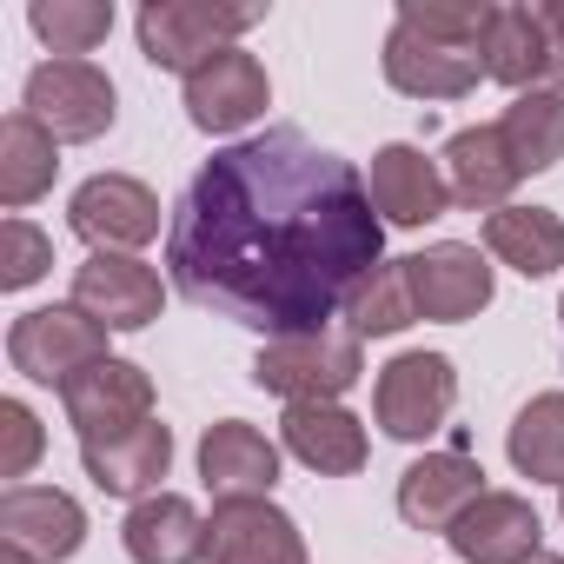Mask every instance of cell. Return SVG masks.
I'll list each match as a JSON object with an SVG mask.
<instances>
[{
	"instance_id": "obj_5",
	"label": "cell",
	"mask_w": 564,
	"mask_h": 564,
	"mask_svg": "<svg viewBox=\"0 0 564 564\" xmlns=\"http://www.w3.org/2000/svg\"><path fill=\"white\" fill-rule=\"evenodd\" d=\"M21 113H34L61 147H87L120 120V94L94 61H41L28 74Z\"/></svg>"
},
{
	"instance_id": "obj_4",
	"label": "cell",
	"mask_w": 564,
	"mask_h": 564,
	"mask_svg": "<svg viewBox=\"0 0 564 564\" xmlns=\"http://www.w3.org/2000/svg\"><path fill=\"white\" fill-rule=\"evenodd\" d=\"M8 359H14L21 379L67 392L87 366H100V359H113V352H107V326L87 319V313L67 300V306H34V313H21V319L8 326Z\"/></svg>"
},
{
	"instance_id": "obj_36",
	"label": "cell",
	"mask_w": 564,
	"mask_h": 564,
	"mask_svg": "<svg viewBox=\"0 0 564 564\" xmlns=\"http://www.w3.org/2000/svg\"><path fill=\"white\" fill-rule=\"evenodd\" d=\"M557 511H564V485H557Z\"/></svg>"
},
{
	"instance_id": "obj_31",
	"label": "cell",
	"mask_w": 564,
	"mask_h": 564,
	"mask_svg": "<svg viewBox=\"0 0 564 564\" xmlns=\"http://www.w3.org/2000/svg\"><path fill=\"white\" fill-rule=\"evenodd\" d=\"M47 265H54V239L34 219L14 213L8 226H0V293H28Z\"/></svg>"
},
{
	"instance_id": "obj_15",
	"label": "cell",
	"mask_w": 564,
	"mask_h": 564,
	"mask_svg": "<svg viewBox=\"0 0 564 564\" xmlns=\"http://www.w3.org/2000/svg\"><path fill=\"white\" fill-rule=\"evenodd\" d=\"M366 193H372V213H379L386 226H432V219H445V206H452L445 166L425 160V147H405V140H392V147L372 153Z\"/></svg>"
},
{
	"instance_id": "obj_9",
	"label": "cell",
	"mask_w": 564,
	"mask_h": 564,
	"mask_svg": "<svg viewBox=\"0 0 564 564\" xmlns=\"http://www.w3.org/2000/svg\"><path fill=\"white\" fill-rule=\"evenodd\" d=\"M74 306L87 319H100L107 333H140L160 319L166 306V286H160V272L133 252H94L80 272H74Z\"/></svg>"
},
{
	"instance_id": "obj_27",
	"label": "cell",
	"mask_w": 564,
	"mask_h": 564,
	"mask_svg": "<svg viewBox=\"0 0 564 564\" xmlns=\"http://www.w3.org/2000/svg\"><path fill=\"white\" fill-rule=\"evenodd\" d=\"M505 452L518 465V478L531 485H564V392H538L531 405H518Z\"/></svg>"
},
{
	"instance_id": "obj_10",
	"label": "cell",
	"mask_w": 564,
	"mask_h": 564,
	"mask_svg": "<svg viewBox=\"0 0 564 564\" xmlns=\"http://www.w3.org/2000/svg\"><path fill=\"white\" fill-rule=\"evenodd\" d=\"M61 405H67V425L80 432V445H100V438H120L153 419V379L133 359H100L61 392Z\"/></svg>"
},
{
	"instance_id": "obj_7",
	"label": "cell",
	"mask_w": 564,
	"mask_h": 564,
	"mask_svg": "<svg viewBox=\"0 0 564 564\" xmlns=\"http://www.w3.org/2000/svg\"><path fill=\"white\" fill-rule=\"evenodd\" d=\"M67 226L94 252H140L147 239H160V193L133 173H94L87 186H74Z\"/></svg>"
},
{
	"instance_id": "obj_17",
	"label": "cell",
	"mask_w": 564,
	"mask_h": 564,
	"mask_svg": "<svg viewBox=\"0 0 564 564\" xmlns=\"http://www.w3.org/2000/svg\"><path fill=\"white\" fill-rule=\"evenodd\" d=\"M199 478H206L213 505H226V498H272L279 445L259 425H246V419H219L199 438Z\"/></svg>"
},
{
	"instance_id": "obj_1",
	"label": "cell",
	"mask_w": 564,
	"mask_h": 564,
	"mask_svg": "<svg viewBox=\"0 0 564 564\" xmlns=\"http://www.w3.org/2000/svg\"><path fill=\"white\" fill-rule=\"evenodd\" d=\"M372 265H386V219L366 173L300 127L219 147L166 226L173 293L265 339L326 333Z\"/></svg>"
},
{
	"instance_id": "obj_33",
	"label": "cell",
	"mask_w": 564,
	"mask_h": 564,
	"mask_svg": "<svg viewBox=\"0 0 564 564\" xmlns=\"http://www.w3.org/2000/svg\"><path fill=\"white\" fill-rule=\"evenodd\" d=\"M538 14H544V41H551V74H544V87L564 94V0H538Z\"/></svg>"
},
{
	"instance_id": "obj_24",
	"label": "cell",
	"mask_w": 564,
	"mask_h": 564,
	"mask_svg": "<svg viewBox=\"0 0 564 564\" xmlns=\"http://www.w3.org/2000/svg\"><path fill=\"white\" fill-rule=\"evenodd\" d=\"M478 61H485V80H498V87H511V94L544 87V74H551L544 14H538V8H498V14H491V34H485V47H478Z\"/></svg>"
},
{
	"instance_id": "obj_18",
	"label": "cell",
	"mask_w": 564,
	"mask_h": 564,
	"mask_svg": "<svg viewBox=\"0 0 564 564\" xmlns=\"http://www.w3.org/2000/svg\"><path fill=\"white\" fill-rule=\"evenodd\" d=\"M0 538L34 551L41 564H61L87 544V511L54 485H8V498H0Z\"/></svg>"
},
{
	"instance_id": "obj_19",
	"label": "cell",
	"mask_w": 564,
	"mask_h": 564,
	"mask_svg": "<svg viewBox=\"0 0 564 564\" xmlns=\"http://www.w3.org/2000/svg\"><path fill=\"white\" fill-rule=\"evenodd\" d=\"M120 544H127L133 564H199L206 544H213V524L199 518L193 498H180V491H153V498H140V505L127 511Z\"/></svg>"
},
{
	"instance_id": "obj_12",
	"label": "cell",
	"mask_w": 564,
	"mask_h": 564,
	"mask_svg": "<svg viewBox=\"0 0 564 564\" xmlns=\"http://www.w3.org/2000/svg\"><path fill=\"white\" fill-rule=\"evenodd\" d=\"M379 67H386V80H392V94H405V100H465V94L485 80V61H478L471 47L432 41V34H419V28H405V21H392Z\"/></svg>"
},
{
	"instance_id": "obj_13",
	"label": "cell",
	"mask_w": 564,
	"mask_h": 564,
	"mask_svg": "<svg viewBox=\"0 0 564 564\" xmlns=\"http://www.w3.org/2000/svg\"><path fill=\"white\" fill-rule=\"evenodd\" d=\"M265 107H272V80H265L259 54H246V47L213 54V61L186 80V120H193L199 133H246Z\"/></svg>"
},
{
	"instance_id": "obj_25",
	"label": "cell",
	"mask_w": 564,
	"mask_h": 564,
	"mask_svg": "<svg viewBox=\"0 0 564 564\" xmlns=\"http://www.w3.org/2000/svg\"><path fill=\"white\" fill-rule=\"evenodd\" d=\"M61 173V140L34 120V113H8L0 120V206L21 213L41 193H54Z\"/></svg>"
},
{
	"instance_id": "obj_28",
	"label": "cell",
	"mask_w": 564,
	"mask_h": 564,
	"mask_svg": "<svg viewBox=\"0 0 564 564\" xmlns=\"http://www.w3.org/2000/svg\"><path fill=\"white\" fill-rule=\"evenodd\" d=\"M412 319H419V306H412L405 259L372 265L359 286H352V300H346V333H352V339H392V333H405Z\"/></svg>"
},
{
	"instance_id": "obj_6",
	"label": "cell",
	"mask_w": 564,
	"mask_h": 564,
	"mask_svg": "<svg viewBox=\"0 0 564 564\" xmlns=\"http://www.w3.org/2000/svg\"><path fill=\"white\" fill-rule=\"evenodd\" d=\"M458 405V372L445 352H399L379 366V386H372V419L386 438L399 445H419L432 438Z\"/></svg>"
},
{
	"instance_id": "obj_23",
	"label": "cell",
	"mask_w": 564,
	"mask_h": 564,
	"mask_svg": "<svg viewBox=\"0 0 564 564\" xmlns=\"http://www.w3.org/2000/svg\"><path fill=\"white\" fill-rule=\"evenodd\" d=\"M485 252L524 279H551L564 265V219L551 206H498L485 213Z\"/></svg>"
},
{
	"instance_id": "obj_3",
	"label": "cell",
	"mask_w": 564,
	"mask_h": 564,
	"mask_svg": "<svg viewBox=\"0 0 564 564\" xmlns=\"http://www.w3.org/2000/svg\"><path fill=\"white\" fill-rule=\"evenodd\" d=\"M366 372V352L352 333H293V339H265L252 359V386L279 392L286 405H339Z\"/></svg>"
},
{
	"instance_id": "obj_2",
	"label": "cell",
	"mask_w": 564,
	"mask_h": 564,
	"mask_svg": "<svg viewBox=\"0 0 564 564\" xmlns=\"http://www.w3.org/2000/svg\"><path fill=\"white\" fill-rule=\"evenodd\" d=\"M265 21V8H219V0H147L133 34H140V54L160 67V74H180L193 80L213 54L239 47V34H252Z\"/></svg>"
},
{
	"instance_id": "obj_35",
	"label": "cell",
	"mask_w": 564,
	"mask_h": 564,
	"mask_svg": "<svg viewBox=\"0 0 564 564\" xmlns=\"http://www.w3.org/2000/svg\"><path fill=\"white\" fill-rule=\"evenodd\" d=\"M531 564H564V557H531Z\"/></svg>"
},
{
	"instance_id": "obj_11",
	"label": "cell",
	"mask_w": 564,
	"mask_h": 564,
	"mask_svg": "<svg viewBox=\"0 0 564 564\" xmlns=\"http://www.w3.org/2000/svg\"><path fill=\"white\" fill-rule=\"evenodd\" d=\"M485 498V465L465 452V445H445V452H425L399 471V518L412 531H452L471 505Z\"/></svg>"
},
{
	"instance_id": "obj_20",
	"label": "cell",
	"mask_w": 564,
	"mask_h": 564,
	"mask_svg": "<svg viewBox=\"0 0 564 564\" xmlns=\"http://www.w3.org/2000/svg\"><path fill=\"white\" fill-rule=\"evenodd\" d=\"M438 166H445L452 199L471 206V213H498V206H511V186L524 180L498 127H458V133L445 140V160H438Z\"/></svg>"
},
{
	"instance_id": "obj_34",
	"label": "cell",
	"mask_w": 564,
	"mask_h": 564,
	"mask_svg": "<svg viewBox=\"0 0 564 564\" xmlns=\"http://www.w3.org/2000/svg\"><path fill=\"white\" fill-rule=\"evenodd\" d=\"M0 564H41L34 551H21V544H8V551H0Z\"/></svg>"
},
{
	"instance_id": "obj_16",
	"label": "cell",
	"mask_w": 564,
	"mask_h": 564,
	"mask_svg": "<svg viewBox=\"0 0 564 564\" xmlns=\"http://www.w3.org/2000/svg\"><path fill=\"white\" fill-rule=\"evenodd\" d=\"M213 564H306V538L293 511H279L272 498H226L213 505Z\"/></svg>"
},
{
	"instance_id": "obj_32",
	"label": "cell",
	"mask_w": 564,
	"mask_h": 564,
	"mask_svg": "<svg viewBox=\"0 0 564 564\" xmlns=\"http://www.w3.org/2000/svg\"><path fill=\"white\" fill-rule=\"evenodd\" d=\"M41 452H47V432H41V419H34L21 399H0V478H8V485H21V478L41 465Z\"/></svg>"
},
{
	"instance_id": "obj_22",
	"label": "cell",
	"mask_w": 564,
	"mask_h": 564,
	"mask_svg": "<svg viewBox=\"0 0 564 564\" xmlns=\"http://www.w3.org/2000/svg\"><path fill=\"white\" fill-rule=\"evenodd\" d=\"M279 438H286V452H293L306 471H319V478H352V471H366V458H372L366 425H359L346 405H286Z\"/></svg>"
},
{
	"instance_id": "obj_30",
	"label": "cell",
	"mask_w": 564,
	"mask_h": 564,
	"mask_svg": "<svg viewBox=\"0 0 564 564\" xmlns=\"http://www.w3.org/2000/svg\"><path fill=\"white\" fill-rule=\"evenodd\" d=\"M491 0H399V21L405 28H419V34H432V41H452V47H485V34H491Z\"/></svg>"
},
{
	"instance_id": "obj_8",
	"label": "cell",
	"mask_w": 564,
	"mask_h": 564,
	"mask_svg": "<svg viewBox=\"0 0 564 564\" xmlns=\"http://www.w3.org/2000/svg\"><path fill=\"white\" fill-rule=\"evenodd\" d=\"M405 279H412L419 319H438V326H465V319H478L491 306V265L465 239H438V246L412 252Z\"/></svg>"
},
{
	"instance_id": "obj_14",
	"label": "cell",
	"mask_w": 564,
	"mask_h": 564,
	"mask_svg": "<svg viewBox=\"0 0 564 564\" xmlns=\"http://www.w3.org/2000/svg\"><path fill=\"white\" fill-rule=\"evenodd\" d=\"M445 544H452L465 564H531V557H544V518H538V505L518 498V491H485V498L445 531Z\"/></svg>"
},
{
	"instance_id": "obj_26",
	"label": "cell",
	"mask_w": 564,
	"mask_h": 564,
	"mask_svg": "<svg viewBox=\"0 0 564 564\" xmlns=\"http://www.w3.org/2000/svg\"><path fill=\"white\" fill-rule=\"evenodd\" d=\"M498 133H505V147H511V160H518L524 180H531V173H551V166L564 160V94H551V87L511 94Z\"/></svg>"
},
{
	"instance_id": "obj_29",
	"label": "cell",
	"mask_w": 564,
	"mask_h": 564,
	"mask_svg": "<svg viewBox=\"0 0 564 564\" xmlns=\"http://www.w3.org/2000/svg\"><path fill=\"white\" fill-rule=\"evenodd\" d=\"M28 28L54 47V61H87L113 34V0H34Z\"/></svg>"
},
{
	"instance_id": "obj_21",
	"label": "cell",
	"mask_w": 564,
	"mask_h": 564,
	"mask_svg": "<svg viewBox=\"0 0 564 564\" xmlns=\"http://www.w3.org/2000/svg\"><path fill=\"white\" fill-rule=\"evenodd\" d=\"M80 465H87V478L107 491V498H153L160 491V478H166V465H173V432L160 425V419H147V425H133V432H120V438H100V445H80Z\"/></svg>"
},
{
	"instance_id": "obj_37",
	"label": "cell",
	"mask_w": 564,
	"mask_h": 564,
	"mask_svg": "<svg viewBox=\"0 0 564 564\" xmlns=\"http://www.w3.org/2000/svg\"><path fill=\"white\" fill-rule=\"evenodd\" d=\"M557 326H564V300H557Z\"/></svg>"
}]
</instances>
